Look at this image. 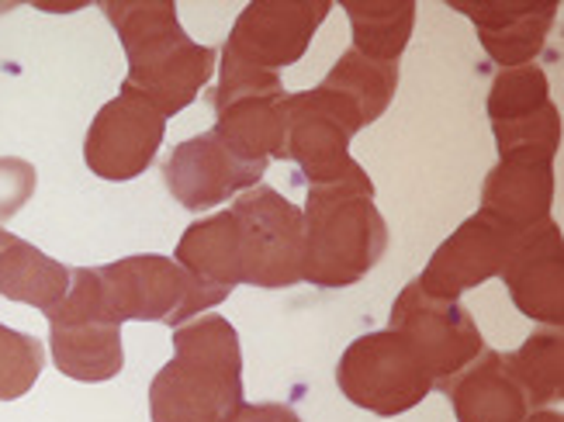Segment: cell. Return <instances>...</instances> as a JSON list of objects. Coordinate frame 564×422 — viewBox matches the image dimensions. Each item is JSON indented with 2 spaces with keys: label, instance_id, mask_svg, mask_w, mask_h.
<instances>
[{
  "label": "cell",
  "instance_id": "6da1fadb",
  "mask_svg": "<svg viewBox=\"0 0 564 422\" xmlns=\"http://www.w3.org/2000/svg\"><path fill=\"white\" fill-rule=\"evenodd\" d=\"M129 59L126 87L163 118L181 115L215 73V48L198 45L177 21L174 0H108L101 4Z\"/></svg>",
  "mask_w": 564,
  "mask_h": 422
},
{
  "label": "cell",
  "instance_id": "7a4b0ae2",
  "mask_svg": "<svg viewBox=\"0 0 564 422\" xmlns=\"http://www.w3.org/2000/svg\"><path fill=\"white\" fill-rule=\"evenodd\" d=\"M242 402V350L236 326L205 315L174 329V360L150 385L153 422H232Z\"/></svg>",
  "mask_w": 564,
  "mask_h": 422
},
{
  "label": "cell",
  "instance_id": "3957f363",
  "mask_svg": "<svg viewBox=\"0 0 564 422\" xmlns=\"http://www.w3.org/2000/svg\"><path fill=\"white\" fill-rule=\"evenodd\" d=\"M302 281L315 288H350L381 263L388 226L375 205V187H308Z\"/></svg>",
  "mask_w": 564,
  "mask_h": 422
},
{
  "label": "cell",
  "instance_id": "277c9868",
  "mask_svg": "<svg viewBox=\"0 0 564 422\" xmlns=\"http://www.w3.org/2000/svg\"><path fill=\"white\" fill-rule=\"evenodd\" d=\"M101 305L115 322H163V326H184L198 312L223 305L232 294L229 288H212L194 274L156 253L126 257L105 267H94Z\"/></svg>",
  "mask_w": 564,
  "mask_h": 422
},
{
  "label": "cell",
  "instance_id": "5b68a950",
  "mask_svg": "<svg viewBox=\"0 0 564 422\" xmlns=\"http://www.w3.org/2000/svg\"><path fill=\"white\" fill-rule=\"evenodd\" d=\"M215 136L236 156L253 163L284 160L288 139V90L281 73H263L223 59L218 84L212 90Z\"/></svg>",
  "mask_w": 564,
  "mask_h": 422
},
{
  "label": "cell",
  "instance_id": "8992f818",
  "mask_svg": "<svg viewBox=\"0 0 564 422\" xmlns=\"http://www.w3.org/2000/svg\"><path fill=\"white\" fill-rule=\"evenodd\" d=\"M45 318L53 364L59 367V375L84 385H101L121 375V367H126L121 322L105 312L94 267L73 270L66 297L53 312H45Z\"/></svg>",
  "mask_w": 564,
  "mask_h": 422
},
{
  "label": "cell",
  "instance_id": "52a82bcc",
  "mask_svg": "<svg viewBox=\"0 0 564 422\" xmlns=\"http://www.w3.org/2000/svg\"><path fill=\"white\" fill-rule=\"evenodd\" d=\"M336 385L350 405L381 419L415 409L433 391L423 360L391 329L357 336L336 364Z\"/></svg>",
  "mask_w": 564,
  "mask_h": 422
},
{
  "label": "cell",
  "instance_id": "ba28073f",
  "mask_svg": "<svg viewBox=\"0 0 564 422\" xmlns=\"http://www.w3.org/2000/svg\"><path fill=\"white\" fill-rule=\"evenodd\" d=\"M239 232L242 284L253 288H294L302 281L305 260V218L302 208L267 184L242 191L232 202Z\"/></svg>",
  "mask_w": 564,
  "mask_h": 422
},
{
  "label": "cell",
  "instance_id": "9c48e42d",
  "mask_svg": "<svg viewBox=\"0 0 564 422\" xmlns=\"http://www.w3.org/2000/svg\"><path fill=\"white\" fill-rule=\"evenodd\" d=\"M388 329L399 333L415 350V357L423 360L433 378V391H447V385L485 350L481 329L471 312L454 297L426 294L420 281H409L399 291Z\"/></svg>",
  "mask_w": 564,
  "mask_h": 422
},
{
  "label": "cell",
  "instance_id": "30bf717a",
  "mask_svg": "<svg viewBox=\"0 0 564 422\" xmlns=\"http://www.w3.org/2000/svg\"><path fill=\"white\" fill-rule=\"evenodd\" d=\"M360 132L354 115L323 87L288 94L284 160L299 163L308 187H375L367 170L350 156V139Z\"/></svg>",
  "mask_w": 564,
  "mask_h": 422
},
{
  "label": "cell",
  "instance_id": "8fae6325",
  "mask_svg": "<svg viewBox=\"0 0 564 422\" xmlns=\"http://www.w3.org/2000/svg\"><path fill=\"white\" fill-rule=\"evenodd\" d=\"M329 11V0H253L236 18L223 59L263 73H281L305 56Z\"/></svg>",
  "mask_w": 564,
  "mask_h": 422
},
{
  "label": "cell",
  "instance_id": "7c38bea8",
  "mask_svg": "<svg viewBox=\"0 0 564 422\" xmlns=\"http://www.w3.org/2000/svg\"><path fill=\"white\" fill-rule=\"evenodd\" d=\"M163 136L166 118L142 94L121 84L118 97H111L90 121L84 139V160L90 173H97L101 181L126 184L153 166Z\"/></svg>",
  "mask_w": 564,
  "mask_h": 422
},
{
  "label": "cell",
  "instance_id": "4fadbf2b",
  "mask_svg": "<svg viewBox=\"0 0 564 422\" xmlns=\"http://www.w3.org/2000/svg\"><path fill=\"white\" fill-rule=\"evenodd\" d=\"M263 173L267 163L236 156L215 132L184 139L163 163V181L187 212H208L229 197H239L242 191H253Z\"/></svg>",
  "mask_w": 564,
  "mask_h": 422
},
{
  "label": "cell",
  "instance_id": "5bb4252c",
  "mask_svg": "<svg viewBox=\"0 0 564 422\" xmlns=\"http://www.w3.org/2000/svg\"><path fill=\"white\" fill-rule=\"evenodd\" d=\"M488 121H492L499 156L512 149H561V111L551 101L547 73L530 63L502 69L488 90Z\"/></svg>",
  "mask_w": 564,
  "mask_h": 422
},
{
  "label": "cell",
  "instance_id": "9a60e30c",
  "mask_svg": "<svg viewBox=\"0 0 564 422\" xmlns=\"http://www.w3.org/2000/svg\"><path fill=\"white\" fill-rule=\"evenodd\" d=\"M520 236L523 232H512L499 226L496 218L475 212L468 221H460V226L436 246V253L430 257L426 270L415 281H420L426 294L454 297L457 302L464 291H471L502 274V267Z\"/></svg>",
  "mask_w": 564,
  "mask_h": 422
},
{
  "label": "cell",
  "instance_id": "2e32d148",
  "mask_svg": "<svg viewBox=\"0 0 564 422\" xmlns=\"http://www.w3.org/2000/svg\"><path fill=\"white\" fill-rule=\"evenodd\" d=\"M554 205V153L544 149H512L488 170L481 187V215L496 218L512 232H527L551 221Z\"/></svg>",
  "mask_w": 564,
  "mask_h": 422
},
{
  "label": "cell",
  "instance_id": "e0dca14e",
  "mask_svg": "<svg viewBox=\"0 0 564 422\" xmlns=\"http://www.w3.org/2000/svg\"><path fill=\"white\" fill-rule=\"evenodd\" d=\"M499 278L509 288L512 305L527 318L551 329L564 326V253L554 221H541L517 239Z\"/></svg>",
  "mask_w": 564,
  "mask_h": 422
},
{
  "label": "cell",
  "instance_id": "ac0fdd59",
  "mask_svg": "<svg viewBox=\"0 0 564 422\" xmlns=\"http://www.w3.org/2000/svg\"><path fill=\"white\" fill-rule=\"evenodd\" d=\"M468 14L488 59L502 69L530 66L547 42L557 4H454Z\"/></svg>",
  "mask_w": 564,
  "mask_h": 422
},
{
  "label": "cell",
  "instance_id": "d6986e66",
  "mask_svg": "<svg viewBox=\"0 0 564 422\" xmlns=\"http://www.w3.org/2000/svg\"><path fill=\"white\" fill-rule=\"evenodd\" d=\"M444 394L457 422H527L533 412L520 381L509 375L506 354L496 350H481V357L464 367Z\"/></svg>",
  "mask_w": 564,
  "mask_h": 422
},
{
  "label": "cell",
  "instance_id": "ffe728a7",
  "mask_svg": "<svg viewBox=\"0 0 564 422\" xmlns=\"http://www.w3.org/2000/svg\"><path fill=\"white\" fill-rule=\"evenodd\" d=\"M73 284V270L53 257H45L39 246L11 236L0 242V294L11 302L32 305L39 312H53Z\"/></svg>",
  "mask_w": 564,
  "mask_h": 422
},
{
  "label": "cell",
  "instance_id": "44dd1931",
  "mask_svg": "<svg viewBox=\"0 0 564 422\" xmlns=\"http://www.w3.org/2000/svg\"><path fill=\"white\" fill-rule=\"evenodd\" d=\"M174 260L194 274L198 281L212 288H236L242 284V267H239V232L232 212H218L202 221H191L184 229Z\"/></svg>",
  "mask_w": 564,
  "mask_h": 422
},
{
  "label": "cell",
  "instance_id": "7402d4cb",
  "mask_svg": "<svg viewBox=\"0 0 564 422\" xmlns=\"http://www.w3.org/2000/svg\"><path fill=\"white\" fill-rule=\"evenodd\" d=\"M329 90L336 101L354 115L360 129L375 126V121L388 111L399 90V63H375L360 53H343L336 66L326 73V80L318 84Z\"/></svg>",
  "mask_w": 564,
  "mask_h": 422
},
{
  "label": "cell",
  "instance_id": "603a6c76",
  "mask_svg": "<svg viewBox=\"0 0 564 422\" xmlns=\"http://www.w3.org/2000/svg\"><path fill=\"white\" fill-rule=\"evenodd\" d=\"M339 8L350 18L354 53L375 63H399L415 24L412 0H343Z\"/></svg>",
  "mask_w": 564,
  "mask_h": 422
},
{
  "label": "cell",
  "instance_id": "cb8c5ba5",
  "mask_svg": "<svg viewBox=\"0 0 564 422\" xmlns=\"http://www.w3.org/2000/svg\"><path fill=\"white\" fill-rule=\"evenodd\" d=\"M509 375L520 381L530 409H547L564 394V336L561 329L533 333L520 350L506 354Z\"/></svg>",
  "mask_w": 564,
  "mask_h": 422
},
{
  "label": "cell",
  "instance_id": "d4e9b609",
  "mask_svg": "<svg viewBox=\"0 0 564 422\" xmlns=\"http://www.w3.org/2000/svg\"><path fill=\"white\" fill-rule=\"evenodd\" d=\"M45 367V346L32 333H18L0 322V402L29 394Z\"/></svg>",
  "mask_w": 564,
  "mask_h": 422
},
{
  "label": "cell",
  "instance_id": "484cf974",
  "mask_svg": "<svg viewBox=\"0 0 564 422\" xmlns=\"http://www.w3.org/2000/svg\"><path fill=\"white\" fill-rule=\"evenodd\" d=\"M39 173L29 160L0 156V226L11 221L24 205L32 202Z\"/></svg>",
  "mask_w": 564,
  "mask_h": 422
},
{
  "label": "cell",
  "instance_id": "4316f807",
  "mask_svg": "<svg viewBox=\"0 0 564 422\" xmlns=\"http://www.w3.org/2000/svg\"><path fill=\"white\" fill-rule=\"evenodd\" d=\"M232 422H302V415L281 402H253V405H242L232 415Z\"/></svg>",
  "mask_w": 564,
  "mask_h": 422
},
{
  "label": "cell",
  "instance_id": "83f0119b",
  "mask_svg": "<svg viewBox=\"0 0 564 422\" xmlns=\"http://www.w3.org/2000/svg\"><path fill=\"white\" fill-rule=\"evenodd\" d=\"M527 422H564V415L554 412V409H533V412L527 415Z\"/></svg>",
  "mask_w": 564,
  "mask_h": 422
}]
</instances>
